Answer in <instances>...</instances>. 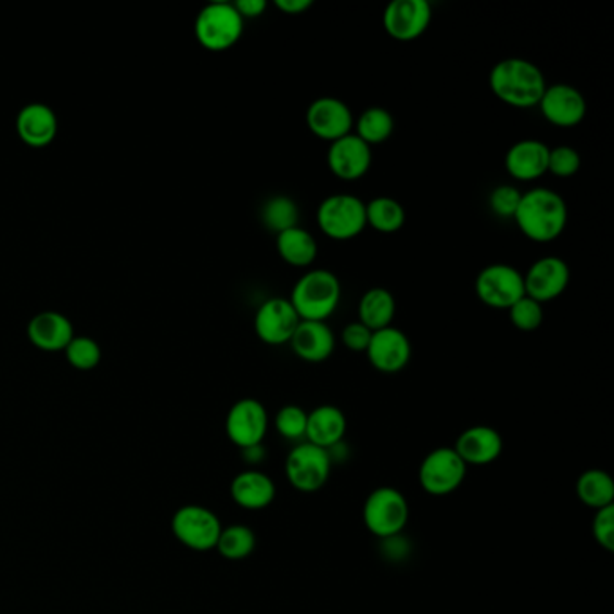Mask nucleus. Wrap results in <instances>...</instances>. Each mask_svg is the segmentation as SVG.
<instances>
[{"label":"nucleus","instance_id":"1","mask_svg":"<svg viewBox=\"0 0 614 614\" xmlns=\"http://www.w3.org/2000/svg\"><path fill=\"white\" fill-rule=\"evenodd\" d=\"M514 220L521 233L532 242H553L566 229V201L557 191L534 188L521 196Z\"/></svg>","mask_w":614,"mask_h":614},{"label":"nucleus","instance_id":"2","mask_svg":"<svg viewBox=\"0 0 614 614\" xmlns=\"http://www.w3.org/2000/svg\"><path fill=\"white\" fill-rule=\"evenodd\" d=\"M494 95L514 108L539 106L546 84L545 73L529 60L504 59L494 65L488 76Z\"/></svg>","mask_w":614,"mask_h":614},{"label":"nucleus","instance_id":"3","mask_svg":"<svg viewBox=\"0 0 614 614\" xmlns=\"http://www.w3.org/2000/svg\"><path fill=\"white\" fill-rule=\"evenodd\" d=\"M343 289L334 272L312 269L296 281L289 302L302 321H327L340 307Z\"/></svg>","mask_w":614,"mask_h":614},{"label":"nucleus","instance_id":"4","mask_svg":"<svg viewBox=\"0 0 614 614\" xmlns=\"http://www.w3.org/2000/svg\"><path fill=\"white\" fill-rule=\"evenodd\" d=\"M362 521L370 534L387 540L402 534L409 521L408 499L393 487H379L366 498Z\"/></svg>","mask_w":614,"mask_h":614},{"label":"nucleus","instance_id":"5","mask_svg":"<svg viewBox=\"0 0 614 614\" xmlns=\"http://www.w3.org/2000/svg\"><path fill=\"white\" fill-rule=\"evenodd\" d=\"M244 22L234 4L213 2L196 16V40L207 51H228L242 38Z\"/></svg>","mask_w":614,"mask_h":614},{"label":"nucleus","instance_id":"6","mask_svg":"<svg viewBox=\"0 0 614 614\" xmlns=\"http://www.w3.org/2000/svg\"><path fill=\"white\" fill-rule=\"evenodd\" d=\"M318 226L337 242L355 239L366 229V202L350 193L327 196L318 207Z\"/></svg>","mask_w":614,"mask_h":614},{"label":"nucleus","instance_id":"7","mask_svg":"<svg viewBox=\"0 0 614 614\" xmlns=\"http://www.w3.org/2000/svg\"><path fill=\"white\" fill-rule=\"evenodd\" d=\"M332 456L310 442H302L289 452L285 461L286 479L299 493H318L329 483Z\"/></svg>","mask_w":614,"mask_h":614},{"label":"nucleus","instance_id":"8","mask_svg":"<svg viewBox=\"0 0 614 614\" xmlns=\"http://www.w3.org/2000/svg\"><path fill=\"white\" fill-rule=\"evenodd\" d=\"M476 294L485 307L509 310L525 294L523 272L509 264L487 265L477 274Z\"/></svg>","mask_w":614,"mask_h":614},{"label":"nucleus","instance_id":"9","mask_svg":"<svg viewBox=\"0 0 614 614\" xmlns=\"http://www.w3.org/2000/svg\"><path fill=\"white\" fill-rule=\"evenodd\" d=\"M466 465L455 447H438L425 456L419 471L420 487L431 496H449L465 482Z\"/></svg>","mask_w":614,"mask_h":614},{"label":"nucleus","instance_id":"10","mask_svg":"<svg viewBox=\"0 0 614 614\" xmlns=\"http://www.w3.org/2000/svg\"><path fill=\"white\" fill-rule=\"evenodd\" d=\"M222 528L217 514L201 504H186L182 509L177 510L171 520V529L177 539L186 548L195 551H209L217 548Z\"/></svg>","mask_w":614,"mask_h":614},{"label":"nucleus","instance_id":"11","mask_svg":"<svg viewBox=\"0 0 614 614\" xmlns=\"http://www.w3.org/2000/svg\"><path fill=\"white\" fill-rule=\"evenodd\" d=\"M267 430H269V414L260 400L242 398L229 409L226 433L240 449H250L255 445L264 444Z\"/></svg>","mask_w":614,"mask_h":614},{"label":"nucleus","instance_id":"12","mask_svg":"<svg viewBox=\"0 0 614 614\" xmlns=\"http://www.w3.org/2000/svg\"><path fill=\"white\" fill-rule=\"evenodd\" d=\"M307 127L316 138L334 143L354 132L355 117L345 101L323 95L310 103L305 114Z\"/></svg>","mask_w":614,"mask_h":614},{"label":"nucleus","instance_id":"13","mask_svg":"<svg viewBox=\"0 0 614 614\" xmlns=\"http://www.w3.org/2000/svg\"><path fill=\"white\" fill-rule=\"evenodd\" d=\"M433 10L427 0H393L382 15L384 29L398 42H413L431 26Z\"/></svg>","mask_w":614,"mask_h":614},{"label":"nucleus","instance_id":"14","mask_svg":"<svg viewBox=\"0 0 614 614\" xmlns=\"http://www.w3.org/2000/svg\"><path fill=\"white\" fill-rule=\"evenodd\" d=\"M523 278L526 296L542 305L564 294L572 280V270L559 256H542L532 264Z\"/></svg>","mask_w":614,"mask_h":614},{"label":"nucleus","instance_id":"15","mask_svg":"<svg viewBox=\"0 0 614 614\" xmlns=\"http://www.w3.org/2000/svg\"><path fill=\"white\" fill-rule=\"evenodd\" d=\"M299 316L285 297H270L261 303L255 316V332L265 345L281 346L291 343L299 324Z\"/></svg>","mask_w":614,"mask_h":614},{"label":"nucleus","instance_id":"16","mask_svg":"<svg viewBox=\"0 0 614 614\" xmlns=\"http://www.w3.org/2000/svg\"><path fill=\"white\" fill-rule=\"evenodd\" d=\"M546 121L561 128H573L580 125L588 114V101L577 87L567 84H555L546 87L539 103Z\"/></svg>","mask_w":614,"mask_h":614},{"label":"nucleus","instance_id":"17","mask_svg":"<svg viewBox=\"0 0 614 614\" xmlns=\"http://www.w3.org/2000/svg\"><path fill=\"white\" fill-rule=\"evenodd\" d=\"M366 355L376 371L392 375V373L402 371L409 364L411 355H413V346L402 330L387 327V329L373 332Z\"/></svg>","mask_w":614,"mask_h":614},{"label":"nucleus","instance_id":"18","mask_svg":"<svg viewBox=\"0 0 614 614\" xmlns=\"http://www.w3.org/2000/svg\"><path fill=\"white\" fill-rule=\"evenodd\" d=\"M371 159H373L371 146L357 138L354 132L330 143L329 152H327L330 171L337 179L346 180V182L362 179L370 171Z\"/></svg>","mask_w":614,"mask_h":614},{"label":"nucleus","instance_id":"19","mask_svg":"<svg viewBox=\"0 0 614 614\" xmlns=\"http://www.w3.org/2000/svg\"><path fill=\"white\" fill-rule=\"evenodd\" d=\"M550 146L539 139H523L510 146L504 157V168L512 179L532 182L548 174Z\"/></svg>","mask_w":614,"mask_h":614},{"label":"nucleus","instance_id":"20","mask_svg":"<svg viewBox=\"0 0 614 614\" xmlns=\"http://www.w3.org/2000/svg\"><path fill=\"white\" fill-rule=\"evenodd\" d=\"M455 450L465 465H488L503 455V436L490 425H474L456 439Z\"/></svg>","mask_w":614,"mask_h":614},{"label":"nucleus","instance_id":"21","mask_svg":"<svg viewBox=\"0 0 614 614\" xmlns=\"http://www.w3.org/2000/svg\"><path fill=\"white\" fill-rule=\"evenodd\" d=\"M289 345L299 359L319 364L334 354L335 335L327 321H299Z\"/></svg>","mask_w":614,"mask_h":614},{"label":"nucleus","instance_id":"22","mask_svg":"<svg viewBox=\"0 0 614 614\" xmlns=\"http://www.w3.org/2000/svg\"><path fill=\"white\" fill-rule=\"evenodd\" d=\"M16 132L24 143L33 149H42L56 138L59 119L48 105L31 103L16 116Z\"/></svg>","mask_w":614,"mask_h":614},{"label":"nucleus","instance_id":"23","mask_svg":"<svg viewBox=\"0 0 614 614\" xmlns=\"http://www.w3.org/2000/svg\"><path fill=\"white\" fill-rule=\"evenodd\" d=\"M348 422L340 408L324 404L308 413L307 435L305 442L318 445L321 449L330 450L335 445L343 444Z\"/></svg>","mask_w":614,"mask_h":614},{"label":"nucleus","instance_id":"24","mask_svg":"<svg viewBox=\"0 0 614 614\" xmlns=\"http://www.w3.org/2000/svg\"><path fill=\"white\" fill-rule=\"evenodd\" d=\"M27 335L33 345L43 351L65 350L75 340V330L69 319L59 312H42L31 319Z\"/></svg>","mask_w":614,"mask_h":614},{"label":"nucleus","instance_id":"25","mask_svg":"<svg viewBox=\"0 0 614 614\" xmlns=\"http://www.w3.org/2000/svg\"><path fill=\"white\" fill-rule=\"evenodd\" d=\"M231 498L245 510H264L276 499V485L265 472L250 469L231 483Z\"/></svg>","mask_w":614,"mask_h":614},{"label":"nucleus","instance_id":"26","mask_svg":"<svg viewBox=\"0 0 614 614\" xmlns=\"http://www.w3.org/2000/svg\"><path fill=\"white\" fill-rule=\"evenodd\" d=\"M276 250L281 260L297 269H307L318 258V242L307 229H286L283 233L276 234Z\"/></svg>","mask_w":614,"mask_h":614},{"label":"nucleus","instance_id":"27","mask_svg":"<svg viewBox=\"0 0 614 614\" xmlns=\"http://www.w3.org/2000/svg\"><path fill=\"white\" fill-rule=\"evenodd\" d=\"M395 314H397V302L387 289L373 286L360 297L359 321L371 332L392 327Z\"/></svg>","mask_w":614,"mask_h":614},{"label":"nucleus","instance_id":"28","mask_svg":"<svg viewBox=\"0 0 614 614\" xmlns=\"http://www.w3.org/2000/svg\"><path fill=\"white\" fill-rule=\"evenodd\" d=\"M406 223V209L397 199L375 196L366 204V226L375 229L376 233H398Z\"/></svg>","mask_w":614,"mask_h":614},{"label":"nucleus","instance_id":"29","mask_svg":"<svg viewBox=\"0 0 614 614\" xmlns=\"http://www.w3.org/2000/svg\"><path fill=\"white\" fill-rule=\"evenodd\" d=\"M577 496L589 509L611 507L614 501L613 477L600 469H589L578 477Z\"/></svg>","mask_w":614,"mask_h":614},{"label":"nucleus","instance_id":"30","mask_svg":"<svg viewBox=\"0 0 614 614\" xmlns=\"http://www.w3.org/2000/svg\"><path fill=\"white\" fill-rule=\"evenodd\" d=\"M355 136L362 139L368 146L386 143L395 130V119L382 106L366 108L354 125Z\"/></svg>","mask_w":614,"mask_h":614},{"label":"nucleus","instance_id":"31","mask_svg":"<svg viewBox=\"0 0 614 614\" xmlns=\"http://www.w3.org/2000/svg\"><path fill=\"white\" fill-rule=\"evenodd\" d=\"M261 222L265 228L276 234L296 228L299 222V206L291 196H272L261 207Z\"/></svg>","mask_w":614,"mask_h":614},{"label":"nucleus","instance_id":"32","mask_svg":"<svg viewBox=\"0 0 614 614\" xmlns=\"http://www.w3.org/2000/svg\"><path fill=\"white\" fill-rule=\"evenodd\" d=\"M256 534L250 526L231 525L222 528L218 537L217 550L228 561H244L255 551Z\"/></svg>","mask_w":614,"mask_h":614},{"label":"nucleus","instance_id":"33","mask_svg":"<svg viewBox=\"0 0 614 614\" xmlns=\"http://www.w3.org/2000/svg\"><path fill=\"white\" fill-rule=\"evenodd\" d=\"M307 420L308 413L305 409L289 404L276 413L274 427L283 438L297 442V439H305L307 435Z\"/></svg>","mask_w":614,"mask_h":614},{"label":"nucleus","instance_id":"34","mask_svg":"<svg viewBox=\"0 0 614 614\" xmlns=\"http://www.w3.org/2000/svg\"><path fill=\"white\" fill-rule=\"evenodd\" d=\"M510 321L521 332H535L545 321V308L532 297L523 296L509 308Z\"/></svg>","mask_w":614,"mask_h":614},{"label":"nucleus","instance_id":"35","mask_svg":"<svg viewBox=\"0 0 614 614\" xmlns=\"http://www.w3.org/2000/svg\"><path fill=\"white\" fill-rule=\"evenodd\" d=\"M65 355L69 364L75 366L76 370L87 371L100 364L101 348L94 340L75 337L65 348Z\"/></svg>","mask_w":614,"mask_h":614},{"label":"nucleus","instance_id":"36","mask_svg":"<svg viewBox=\"0 0 614 614\" xmlns=\"http://www.w3.org/2000/svg\"><path fill=\"white\" fill-rule=\"evenodd\" d=\"M580 165H583L580 154L572 146L550 149L548 174H551V176L559 177V179H570V177L577 176Z\"/></svg>","mask_w":614,"mask_h":614},{"label":"nucleus","instance_id":"37","mask_svg":"<svg viewBox=\"0 0 614 614\" xmlns=\"http://www.w3.org/2000/svg\"><path fill=\"white\" fill-rule=\"evenodd\" d=\"M521 193L517 188L510 184L498 186L496 190L490 193V199H488V204H490V209H493L494 215L499 218H514L517 207H520Z\"/></svg>","mask_w":614,"mask_h":614},{"label":"nucleus","instance_id":"38","mask_svg":"<svg viewBox=\"0 0 614 614\" xmlns=\"http://www.w3.org/2000/svg\"><path fill=\"white\" fill-rule=\"evenodd\" d=\"M593 537L604 550H614V504L597 510L593 517Z\"/></svg>","mask_w":614,"mask_h":614},{"label":"nucleus","instance_id":"39","mask_svg":"<svg viewBox=\"0 0 614 614\" xmlns=\"http://www.w3.org/2000/svg\"><path fill=\"white\" fill-rule=\"evenodd\" d=\"M371 335L373 332L368 327L360 321H354V323L346 324L343 330V345L355 354H362V351L366 354L370 346Z\"/></svg>","mask_w":614,"mask_h":614},{"label":"nucleus","instance_id":"40","mask_svg":"<svg viewBox=\"0 0 614 614\" xmlns=\"http://www.w3.org/2000/svg\"><path fill=\"white\" fill-rule=\"evenodd\" d=\"M234 8L239 11L242 18H258L264 15L267 10V2L265 0H239L234 2Z\"/></svg>","mask_w":614,"mask_h":614},{"label":"nucleus","instance_id":"41","mask_svg":"<svg viewBox=\"0 0 614 614\" xmlns=\"http://www.w3.org/2000/svg\"><path fill=\"white\" fill-rule=\"evenodd\" d=\"M312 5V0H276V8L285 15H303Z\"/></svg>","mask_w":614,"mask_h":614},{"label":"nucleus","instance_id":"42","mask_svg":"<svg viewBox=\"0 0 614 614\" xmlns=\"http://www.w3.org/2000/svg\"><path fill=\"white\" fill-rule=\"evenodd\" d=\"M244 460L251 465H258L261 460H264V445H255V447H250V449H244Z\"/></svg>","mask_w":614,"mask_h":614}]
</instances>
